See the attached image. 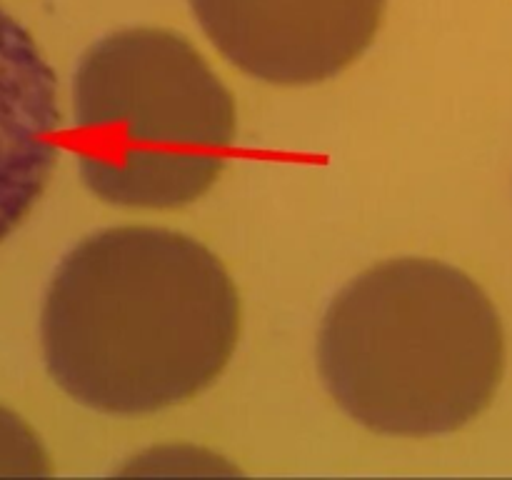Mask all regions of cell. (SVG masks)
Masks as SVG:
<instances>
[{"label": "cell", "mask_w": 512, "mask_h": 480, "mask_svg": "<svg viewBox=\"0 0 512 480\" xmlns=\"http://www.w3.org/2000/svg\"><path fill=\"white\" fill-rule=\"evenodd\" d=\"M240 323L233 278L203 243L125 225L65 255L40 338L70 398L100 413L145 415L210 388L238 348Z\"/></svg>", "instance_id": "1"}, {"label": "cell", "mask_w": 512, "mask_h": 480, "mask_svg": "<svg viewBox=\"0 0 512 480\" xmlns=\"http://www.w3.org/2000/svg\"><path fill=\"white\" fill-rule=\"evenodd\" d=\"M318 365L335 403L365 428L428 438L478 418L505 373V333L485 290L428 258L350 280L320 328Z\"/></svg>", "instance_id": "2"}, {"label": "cell", "mask_w": 512, "mask_h": 480, "mask_svg": "<svg viewBox=\"0 0 512 480\" xmlns=\"http://www.w3.org/2000/svg\"><path fill=\"white\" fill-rule=\"evenodd\" d=\"M85 185L120 208L175 210L203 198L235 140V103L178 33L125 28L88 48L73 80Z\"/></svg>", "instance_id": "3"}, {"label": "cell", "mask_w": 512, "mask_h": 480, "mask_svg": "<svg viewBox=\"0 0 512 480\" xmlns=\"http://www.w3.org/2000/svg\"><path fill=\"white\" fill-rule=\"evenodd\" d=\"M388 0H190L225 60L273 85L343 73L373 43Z\"/></svg>", "instance_id": "4"}, {"label": "cell", "mask_w": 512, "mask_h": 480, "mask_svg": "<svg viewBox=\"0 0 512 480\" xmlns=\"http://www.w3.org/2000/svg\"><path fill=\"white\" fill-rule=\"evenodd\" d=\"M58 80L0 5V243L43 195L58 160Z\"/></svg>", "instance_id": "5"}, {"label": "cell", "mask_w": 512, "mask_h": 480, "mask_svg": "<svg viewBox=\"0 0 512 480\" xmlns=\"http://www.w3.org/2000/svg\"><path fill=\"white\" fill-rule=\"evenodd\" d=\"M48 455L28 425L0 408V475L5 473H48Z\"/></svg>", "instance_id": "6"}]
</instances>
